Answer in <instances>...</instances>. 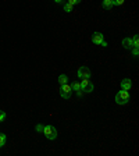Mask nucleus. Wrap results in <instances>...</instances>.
Masks as SVG:
<instances>
[{"label": "nucleus", "mask_w": 139, "mask_h": 156, "mask_svg": "<svg viewBox=\"0 0 139 156\" xmlns=\"http://www.w3.org/2000/svg\"><path fill=\"white\" fill-rule=\"evenodd\" d=\"M81 2H82V0H68L67 3H70L71 6H75V4H80Z\"/></svg>", "instance_id": "nucleus-16"}, {"label": "nucleus", "mask_w": 139, "mask_h": 156, "mask_svg": "<svg viewBox=\"0 0 139 156\" xmlns=\"http://www.w3.org/2000/svg\"><path fill=\"white\" fill-rule=\"evenodd\" d=\"M56 3H63V0H54Z\"/></svg>", "instance_id": "nucleus-22"}, {"label": "nucleus", "mask_w": 139, "mask_h": 156, "mask_svg": "<svg viewBox=\"0 0 139 156\" xmlns=\"http://www.w3.org/2000/svg\"><path fill=\"white\" fill-rule=\"evenodd\" d=\"M60 96L64 98V99H70L71 98V93H73V89H71V85H68V84H63V85L60 86Z\"/></svg>", "instance_id": "nucleus-4"}, {"label": "nucleus", "mask_w": 139, "mask_h": 156, "mask_svg": "<svg viewBox=\"0 0 139 156\" xmlns=\"http://www.w3.org/2000/svg\"><path fill=\"white\" fill-rule=\"evenodd\" d=\"M123 46H124V49H128V50H131L132 49V39L131 38H124L123 39Z\"/></svg>", "instance_id": "nucleus-8"}, {"label": "nucleus", "mask_w": 139, "mask_h": 156, "mask_svg": "<svg viewBox=\"0 0 139 156\" xmlns=\"http://www.w3.org/2000/svg\"><path fill=\"white\" fill-rule=\"evenodd\" d=\"M73 7L74 6H71L70 3H64V11H66V13H71V11H73Z\"/></svg>", "instance_id": "nucleus-14"}, {"label": "nucleus", "mask_w": 139, "mask_h": 156, "mask_svg": "<svg viewBox=\"0 0 139 156\" xmlns=\"http://www.w3.org/2000/svg\"><path fill=\"white\" fill-rule=\"evenodd\" d=\"M76 93V96H78V98H81V96H82V95H83V92H82V91H78V92H75Z\"/></svg>", "instance_id": "nucleus-21"}, {"label": "nucleus", "mask_w": 139, "mask_h": 156, "mask_svg": "<svg viewBox=\"0 0 139 156\" xmlns=\"http://www.w3.org/2000/svg\"><path fill=\"white\" fill-rule=\"evenodd\" d=\"M132 54H134V57H138V54H139L138 47H132Z\"/></svg>", "instance_id": "nucleus-18"}, {"label": "nucleus", "mask_w": 139, "mask_h": 156, "mask_svg": "<svg viewBox=\"0 0 139 156\" xmlns=\"http://www.w3.org/2000/svg\"><path fill=\"white\" fill-rule=\"evenodd\" d=\"M43 127L45 126H42V124H36V126H35V130H36L38 133H43Z\"/></svg>", "instance_id": "nucleus-17"}, {"label": "nucleus", "mask_w": 139, "mask_h": 156, "mask_svg": "<svg viewBox=\"0 0 139 156\" xmlns=\"http://www.w3.org/2000/svg\"><path fill=\"white\" fill-rule=\"evenodd\" d=\"M104 39V36H103L102 32H93L92 33V42L95 43V45H100V42Z\"/></svg>", "instance_id": "nucleus-6"}, {"label": "nucleus", "mask_w": 139, "mask_h": 156, "mask_svg": "<svg viewBox=\"0 0 139 156\" xmlns=\"http://www.w3.org/2000/svg\"><path fill=\"white\" fill-rule=\"evenodd\" d=\"M131 39H132V46L134 47H139V38H138V35H134Z\"/></svg>", "instance_id": "nucleus-13"}, {"label": "nucleus", "mask_w": 139, "mask_h": 156, "mask_svg": "<svg viewBox=\"0 0 139 156\" xmlns=\"http://www.w3.org/2000/svg\"><path fill=\"white\" fill-rule=\"evenodd\" d=\"M71 89H73V92H78V91H81L80 82H73L71 84Z\"/></svg>", "instance_id": "nucleus-11"}, {"label": "nucleus", "mask_w": 139, "mask_h": 156, "mask_svg": "<svg viewBox=\"0 0 139 156\" xmlns=\"http://www.w3.org/2000/svg\"><path fill=\"white\" fill-rule=\"evenodd\" d=\"M107 45H109V43H107V42H106V40H104V39H103L102 42H100V46H103V47H106Z\"/></svg>", "instance_id": "nucleus-20"}, {"label": "nucleus", "mask_w": 139, "mask_h": 156, "mask_svg": "<svg viewBox=\"0 0 139 156\" xmlns=\"http://www.w3.org/2000/svg\"><path fill=\"white\" fill-rule=\"evenodd\" d=\"M131 99V95H129V91H118L116 95V103L117 105H127Z\"/></svg>", "instance_id": "nucleus-1"}, {"label": "nucleus", "mask_w": 139, "mask_h": 156, "mask_svg": "<svg viewBox=\"0 0 139 156\" xmlns=\"http://www.w3.org/2000/svg\"><path fill=\"white\" fill-rule=\"evenodd\" d=\"M76 75H78V78H90V70L86 66H82L78 68Z\"/></svg>", "instance_id": "nucleus-5"}, {"label": "nucleus", "mask_w": 139, "mask_h": 156, "mask_svg": "<svg viewBox=\"0 0 139 156\" xmlns=\"http://www.w3.org/2000/svg\"><path fill=\"white\" fill-rule=\"evenodd\" d=\"M113 6H114V4H113V0H103L102 2V7L106 9V10H110Z\"/></svg>", "instance_id": "nucleus-9"}, {"label": "nucleus", "mask_w": 139, "mask_h": 156, "mask_svg": "<svg viewBox=\"0 0 139 156\" xmlns=\"http://www.w3.org/2000/svg\"><path fill=\"white\" fill-rule=\"evenodd\" d=\"M4 119H6V112H3V110H0V121H3Z\"/></svg>", "instance_id": "nucleus-19"}, {"label": "nucleus", "mask_w": 139, "mask_h": 156, "mask_svg": "<svg viewBox=\"0 0 139 156\" xmlns=\"http://www.w3.org/2000/svg\"><path fill=\"white\" fill-rule=\"evenodd\" d=\"M124 2H125V0H113V4H114V6H123Z\"/></svg>", "instance_id": "nucleus-15"}, {"label": "nucleus", "mask_w": 139, "mask_h": 156, "mask_svg": "<svg viewBox=\"0 0 139 156\" xmlns=\"http://www.w3.org/2000/svg\"><path fill=\"white\" fill-rule=\"evenodd\" d=\"M80 85H81V91H82L83 93H92L93 89H95V85L89 81V78H82Z\"/></svg>", "instance_id": "nucleus-2"}, {"label": "nucleus", "mask_w": 139, "mask_h": 156, "mask_svg": "<svg viewBox=\"0 0 139 156\" xmlns=\"http://www.w3.org/2000/svg\"><path fill=\"white\" fill-rule=\"evenodd\" d=\"M67 81H68V77H67L66 74H60V75H59V82H60V85H63V84H67Z\"/></svg>", "instance_id": "nucleus-10"}, {"label": "nucleus", "mask_w": 139, "mask_h": 156, "mask_svg": "<svg viewBox=\"0 0 139 156\" xmlns=\"http://www.w3.org/2000/svg\"><path fill=\"white\" fill-rule=\"evenodd\" d=\"M6 141H7L6 134H0V148H3L6 145Z\"/></svg>", "instance_id": "nucleus-12"}, {"label": "nucleus", "mask_w": 139, "mask_h": 156, "mask_svg": "<svg viewBox=\"0 0 139 156\" xmlns=\"http://www.w3.org/2000/svg\"><path fill=\"white\" fill-rule=\"evenodd\" d=\"M131 88H132V82H131V80H129V78H124V80L121 81V89L129 91Z\"/></svg>", "instance_id": "nucleus-7"}, {"label": "nucleus", "mask_w": 139, "mask_h": 156, "mask_svg": "<svg viewBox=\"0 0 139 156\" xmlns=\"http://www.w3.org/2000/svg\"><path fill=\"white\" fill-rule=\"evenodd\" d=\"M43 134H45V137H46L47 140H56L57 138V130L56 127L53 126H45L43 127Z\"/></svg>", "instance_id": "nucleus-3"}]
</instances>
